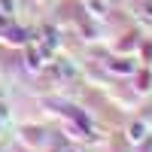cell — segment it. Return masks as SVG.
<instances>
[{"instance_id":"obj_5","label":"cell","mask_w":152,"mask_h":152,"mask_svg":"<svg viewBox=\"0 0 152 152\" xmlns=\"http://www.w3.org/2000/svg\"><path fill=\"white\" fill-rule=\"evenodd\" d=\"M61 152H76V149H61Z\"/></svg>"},{"instance_id":"obj_4","label":"cell","mask_w":152,"mask_h":152,"mask_svg":"<svg viewBox=\"0 0 152 152\" xmlns=\"http://www.w3.org/2000/svg\"><path fill=\"white\" fill-rule=\"evenodd\" d=\"M113 70H116V73H131L134 67L131 64H113Z\"/></svg>"},{"instance_id":"obj_2","label":"cell","mask_w":152,"mask_h":152,"mask_svg":"<svg viewBox=\"0 0 152 152\" xmlns=\"http://www.w3.org/2000/svg\"><path fill=\"white\" fill-rule=\"evenodd\" d=\"M9 15H12V0H0V18L9 21Z\"/></svg>"},{"instance_id":"obj_1","label":"cell","mask_w":152,"mask_h":152,"mask_svg":"<svg viewBox=\"0 0 152 152\" xmlns=\"http://www.w3.org/2000/svg\"><path fill=\"white\" fill-rule=\"evenodd\" d=\"M128 137H131V143H140L143 137H146V125H143V122H134L131 131H128Z\"/></svg>"},{"instance_id":"obj_3","label":"cell","mask_w":152,"mask_h":152,"mask_svg":"<svg viewBox=\"0 0 152 152\" xmlns=\"http://www.w3.org/2000/svg\"><path fill=\"white\" fill-rule=\"evenodd\" d=\"M55 73H58V76H70L73 70H70V64H67V61H55Z\"/></svg>"}]
</instances>
